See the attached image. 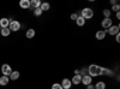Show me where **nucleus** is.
Wrapping results in <instances>:
<instances>
[{"instance_id":"1","label":"nucleus","mask_w":120,"mask_h":89,"mask_svg":"<svg viewBox=\"0 0 120 89\" xmlns=\"http://www.w3.org/2000/svg\"><path fill=\"white\" fill-rule=\"evenodd\" d=\"M88 69V75L90 77H97V76H102V66L96 65V64H90Z\"/></svg>"},{"instance_id":"2","label":"nucleus","mask_w":120,"mask_h":89,"mask_svg":"<svg viewBox=\"0 0 120 89\" xmlns=\"http://www.w3.org/2000/svg\"><path fill=\"white\" fill-rule=\"evenodd\" d=\"M79 16H82L85 21H86V19H91L94 17V10L90 8V7H84L81 11V15H79Z\"/></svg>"},{"instance_id":"3","label":"nucleus","mask_w":120,"mask_h":89,"mask_svg":"<svg viewBox=\"0 0 120 89\" xmlns=\"http://www.w3.org/2000/svg\"><path fill=\"white\" fill-rule=\"evenodd\" d=\"M21 23H19L17 19H13V21H10V25H8V29L11 31H18L21 29Z\"/></svg>"},{"instance_id":"4","label":"nucleus","mask_w":120,"mask_h":89,"mask_svg":"<svg viewBox=\"0 0 120 89\" xmlns=\"http://www.w3.org/2000/svg\"><path fill=\"white\" fill-rule=\"evenodd\" d=\"M12 71H13V70H12V67L10 66L8 64H4V65L1 66V72H3V76H10Z\"/></svg>"},{"instance_id":"5","label":"nucleus","mask_w":120,"mask_h":89,"mask_svg":"<svg viewBox=\"0 0 120 89\" xmlns=\"http://www.w3.org/2000/svg\"><path fill=\"white\" fill-rule=\"evenodd\" d=\"M101 25L103 28V30H107V29L113 25V21H112V18H103L102 19V22H101Z\"/></svg>"},{"instance_id":"6","label":"nucleus","mask_w":120,"mask_h":89,"mask_svg":"<svg viewBox=\"0 0 120 89\" xmlns=\"http://www.w3.org/2000/svg\"><path fill=\"white\" fill-rule=\"evenodd\" d=\"M119 28H120L119 25H114V24H113V25L109 27L106 31H107L109 35H111V36H113V35H116V34L119 33Z\"/></svg>"},{"instance_id":"7","label":"nucleus","mask_w":120,"mask_h":89,"mask_svg":"<svg viewBox=\"0 0 120 89\" xmlns=\"http://www.w3.org/2000/svg\"><path fill=\"white\" fill-rule=\"evenodd\" d=\"M106 35H107V31L103 30V29H101V30H97L96 34H95V39H97L98 41L103 40V39H106Z\"/></svg>"},{"instance_id":"8","label":"nucleus","mask_w":120,"mask_h":89,"mask_svg":"<svg viewBox=\"0 0 120 89\" xmlns=\"http://www.w3.org/2000/svg\"><path fill=\"white\" fill-rule=\"evenodd\" d=\"M61 87H63V89H70L72 87V83H71V80H68V78H64V80L61 81Z\"/></svg>"},{"instance_id":"9","label":"nucleus","mask_w":120,"mask_h":89,"mask_svg":"<svg viewBox=\"0 0 120 89\" xmlns=\"http://www.w3.org/2000/svg\"><path fill=\"white\" fill-rule=\"evenodd\" d=\"M93 82V77H90L89 75H85V76H82V84L84 85H89V84H91Z\"/></svg>"},{"instance_id":"10","label":"nucleus","mask_w":120,"mask_h":89,"mask_svg":"<svg viewBox=\"0 0 120 89\" xmlns=\"http://www.w3.org/2000/svg\"><path fill=\"white\" fill-rule=\"evenodd\" d=\"M81 82H82V76L81 75H73L71 83L75 84V85H78V84H81Z\"/></svg>"},{"instance_id":"11","label":"nucleus","mask_w":120,"mask_h":89,"mask_svg":"<svg viewBox=\"0 0 120 89\" xmlns=\"http://www.w3.org/2000/svg\"><path fill=\"white\" fill-rule=\"evenodd\" d=\"M114 75L113 70H111V69L108 67H102V76H108V77H112Z\"/></svg>"},{"instance_id":"12","label":"nucleus","mask_w":120,"mask_h":89,"mask_svg":"<svg viewBox=\"0 0 120 89\" xmlns=\"http://www.w3.org/2000/svg\"><path fill=\"white\" fill-rule=\"evenodd\" d=\"M8 25H10V19L8 18H1L0 19V27H1V29H4V28H8Z\"/></svg>"},{"instance_id":"13","label":"nucleus","mask_w":120,"mask_h":89,"mask_svg":"<svg viewBox=\"0 0 120 89\" xmlns=\"http://www.w3.org/2000/svg\"><path fill=\"white\" fill-rule=\"evenodd\" d=\"M19 6L24 10H28L30 7V0H21L19 1Z\"/></svg>"},{"instance_id":"14","label":"nucleus","mask_w":120,"mask_h":89,"mask_svg":"<svg viewBox=\"0 0 120 89\" xmlns=\"http://www.w3.org/2000/svg\"><path fill=\"white\" fill-rule=\"evenodd\" d=\"M35 35H36V31H35V29H33V28L28 29V30H26V33H25V36H26V39H33Z\"/></svg>"},{"instance_id":"15","label":"nucleus","mask_w":120,"mask_h":89,"mask_svg":"<svg viewBox=\"0 0 120 89\" xmlns=\"http://www.w3.org/2000/svg\"><path fill=\"white\" fill-rule=\"evenodd\" d=\"M19 76H21V74H19L18 71H12L11 75L8 76V78H10V80H12V81H17L19 78Z\"/></svg>"},{"instance_id":"16","label":"nucleus","mask_w":120,"mask_h":89,"mask_svg":"<svg viewBox=\"0 0 120 89\" xmlns=\"http://www.w3.org/2000/svg\"><path fill=\"white\" fill-rule=\"evenodd\" d=\"M76 24L78 27H84L85 25V19L82 17V16H78V18L76 19Z\"/></svg>"},{"instance_id":"17","label":"nucleus","mask_w":120,"mask_h":89,"mask_svg":"<svg viewBox=\"0 0 120 89\" xmlns=\"http://www.w3.org/2000/svg\"><path fill=\"white\" fill-rule=\"evenodd\" d=\"M10 82L8 76H1L0 77V85H7Z\"/></svg>"},{"instance_id":"18","label":"nucleus","mask_w":120,"mask_h":89,"mask_svg":"<svg viewBox=\"0 0 120 89\" xmlns=\"http://www.w3.org/2000/svg\"><path fill=\"white\" fill-rule=\"evenodd\" d=\"M34 7V10L35 8H38L40 6H41V1L40 0H30V7Z\"/></svg>"},{"instance_id":"19","label":"nucleus","mask_w":120,"mask_h":89,"mask_svg":"<svg viewBox=\"0 0 120 89\" xmlns=\"http://www.w3.org/2000/svg\"><path fill=\"white\" fill-rule=\"evenodd\" d=\"M40 8L42 10V12L49 11V8H51V4H49V3H41V6H40Z\"/></svg>"},{"instance_id":"20","label":"nucleus","mask_w":120,"mask_h":89,"mask_svg":"<svg viewBox=\"0 0 120 89\" xmlns=\"http://www.w3.org/2000/svg\"><path fill=\"white\" fill-rule=\"evenodd\" d=\"M94 89H106V82L98 81V82L94 85Z\"/></svg>"},{"instance_id":"21","label":"nucleus","mask_w":120,"mask_h":89,"mask_svg":"<svg viewBox=\"0 0 120 89\" xmlns=\"http://www.w3.org/2000/svg\"><path fill=\"white\" fill-rule=\"evenodd\" d=\"M102 15H103V17H105V18H111L112 12H111V10H109V8H103Z\"/></svg>"},{"instance_id":"22","label":"nucleus","mask_w":120,"mask_h":89,"mask_svg":"<svg viewBox=\"0 0 120 89\" xmlns=\"http://www.w3.org/2000/svg\"><path fill=\"white\" fill-rule=\"evenodd\" d=\"M10 34H11V30H10L8 28H4V29H1V35L3 36H10Z\"/></svg>"},{"instance_id":"23","label":"nucleus","mask_w":120,"mask_h":89,"mask_svg":"<svg viewBox=\"0 0 120 89\" xmlns=\"http://www.w3.org/2000/svg\"><path fill=\"white\" fill-rule=\"evenodd\" d=\"M119 10H120V5H119V4H115V5L112 6L111 12H119Z\"/></svg>"},{"instance_id":"24","label":"nucleus","mask_w":120,"mask_h":89,"mask_svg":"<svg viewBox=\"0 0 120 89\" xmlns=\"http://www.w3.org/2000/svg\"><path fill=\"white\" fill-rule=\"evenodd\" d=\"M42 13H43V12H42V10L40 8V7H38V8H35V10H34V15H35L36 17H38V16H41Z\"/></svg>"},{"instance_id":"25","label":"nucleus","mask_w":120,"mask_h":89,"mask_svg":"<svg viewBox=\"0 0 120 89\" xmlns=\"http://www.w3.org/2000/svg\"><path fill=\"white\" fill-rule=\"evenodd\" d=\"M52 89H63V87H61L60 83H53L52 84Z\"/></svg>"},{"instance_id":"26","label":"nucleus","mask_w":120,"mask_h":89,"mask_svg":"<svg viewBox=\"0 0 120 89\" xmlns=\"http://www.w3.org/2000/svg\"><path fill=\"white\" fill-rule=\"evenodd\" d=\"M78 16H79L78 13H72V15H71V19H72V21H75V22H76V19L78 18Z\"/></svg>"},{"instance_id":"27","label":"nucleus","mask_w":120,"mask_h":89,"mask_svg":"<svg viewBox=\"0 0 120 89\" xmlns=\"http://www.w3.org/2000/svg\"><path fill=\"white\" fill-rule=\"evenodd\" d=\"M115 41H116V42H119V41H120V34H119V33L115 35Z\"/></svg>"},{"instance_id":"28","label":"nucleus","mask_w":120,"mask_h":89,"mask_svg":"<svg viewBox=\"0 0 120 89\" xmlns=\"http://www.w3.org/2000/svg\"><path fill=\"white\" fill-rule=\"evenodd\" d=\"M109 4H111L112 6H113V5H115V4H116V0H111V1H109Z\"/></svg>"},{"instance_id":"29","label":"nucleus","mask_w":120,"mask_h":89,"mask_svg":"<svg viewBox=\"0 0 120 89\" xmlns=\"http://www.w3.org/2000/svg\"><path fill=\"white\" fill-rule=\"evenodd\" d=\"M86 89H94V85L93 84H89V85H86Z\"/></svg>"},{"instance_id":"30","label":"nucleus","mask_w":120,"mask_h":89,"mask_svg":"<svg viewBox=\"0 0 120 89\" xmlns=\"http://www.w3.org/2000/svg\"><path fill=\"white\" fill-rule=\"evenodd\" d=\"M115 17H116V19H120V12H116Z\"/></svg>"},{"instance_id":"31","label":"nucleus","mask_w":120,"mask_h":89,"mask_svg":"<svg viewBox=\"0 0 120 89\" xmlns=\"http://www.w3.org/2000/svg\"><path fill=\"white\" fill-rule=\"evenodd\" d=\"M75 75H79V70H78V69H76V70H75Z\"/></svg>"}]
</instances>
